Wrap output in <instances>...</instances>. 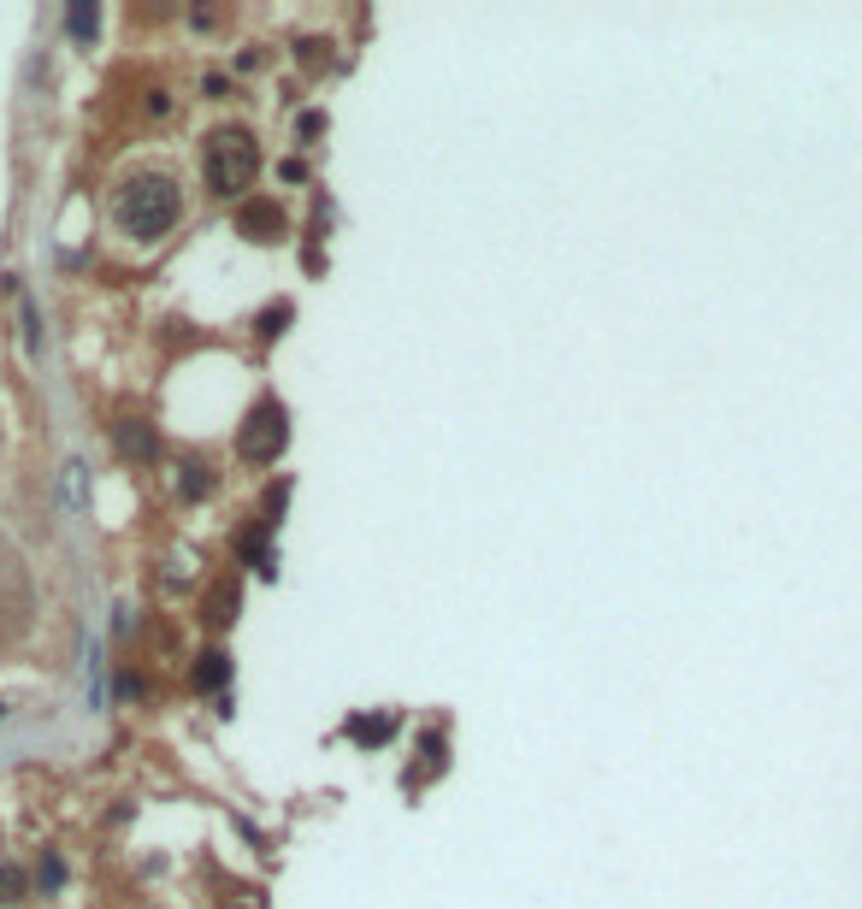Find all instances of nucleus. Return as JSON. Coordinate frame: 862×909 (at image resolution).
Wrapping results in <instances>:
<instances>
[{"label":"nucleus","mask_w":862,"mask_h":909,"mask_svg":"<svg viewBox=\"0 0 862 909\" xmlns=\"http://www.w3.org/2000/svg\"><path fill=\"white\" fill-rule=\"evenodd\" d=\"M443 768H450V732L443 727H425L420 739H413V762H408V774H402V785L413 792V785H425V780H438Z\"/></svg>","instance_id":"nucleus-5"},{"label":"nucleus","mask_w":862,"mask_h":909,"mask_svg":"<svg viewBox=\"0 0 862 909\" xmlns=\"http://www.w3.org/2000/svg\"><path fill=\"white\" fill-rule=\"evenodd\" d=\"M236 609H243V585H236V579H219V585L207 591V603H201V621H207V632H225V626H236Z\"/></svg>","instance_id":"nucleus-7"},{"label":"nucleus","mask_w":862,"mask_h":909,"mask_svg":"<svg viewBox=\"0 0 862 909\" xmlns=\"http://www.w3.org/2000/svg\"><path fill=\"white\" fill-rule=\"evenodd\" d=\"M36 880H42V891H60V886H65V863H60V850H48V856H42Z\"/></svg>","instance_id":"nucleus-17"},{"label":"nucleus","mask_w":862,"mask_h":909,"mask_svg":"<svg viewBox=\"0 0 862 909\" xmlns=\"http://www.w3.org/2000/svg\"><path fill=\"white\" fill-rule=\"evenodd\" d=\"M254 178H261V142H254V130L225 125V130H213L201 142V183H207V195L249 201Z\"/></svg>","instance_id":"nucleus-2"},{"label":"nucleus","mask_w":862,"mask_h":909,"mask_svg":"<svg viewBox=\"0 0 862 909\" xmlns=\"http://www.w3.org/2000/svg\"><path fill=\"white\" fill-rule=\"evenodd\" d=\"M213 485H219V478H213V467H207L201 455H183L178 461V496H183V503H207Z\"/></svg>","instance_id":"nucleus-10"},{"label":"nucleus","mask_w":862,"mask_h":909,"mask_svg":"<svg viewBox=\"0 0 862 909\" xmlns=\"http://www.w3.org/2000/svg\"><path fill=\"white\" fill-rule=\"evenodd\" d=\"M396 727H402V709H378V715L355 709L349 720H343V739L360 744V750H378V744H390V739H396Z\"/></svg>","instance_id":"nucleus-6"},{"label":"nucleus","mask_w":862,"mask_h":909,"mask_svg":"<svg viewBox=\"0 0 862 909\" xmlns=\"http://www.w3.org/2000/svg\"><path fill=\"white\" fill-rule=\"evenodd\" d=\"M118 691H125V697H143L148 685H143V674H118Z\"/></svg>","instance_id":"nucleus-19"},{"label":"nucleus","mask_w":862,"mask_h":909,"mask_svg":"<svg viewBox=\"0 0 862 909\" xmlns=\"http://www.w3.org/2000/svg\"><path fill=\"white\" fill-rule=\"evenodd\" d=\"M236 556H243V568H254V573H278V556H272V526L266 520H254L243 538H236Z\"/></svg>","instance_id":"nucleus-9"},{"label":"nucleus","mask_w":862,"mask_h":909,"mask_svg":"<svg viewBox=\"0 0 862 909\" xmlns=\"http://www.w3.org/2000/svg\"><path fill=\"white\" fill-rule=\"evenodd\" d=\"M95 24H101V7H83V0H77V7L65 12V30H72L77 42H90V36H95Z\"/></svg>","instance_id":"nucleus-14"},{"label":"nucleus","mask_w":862,"mask_h":909,"mask_svg":"<svg viewBox=\"0 0 862 909\" xmlns=\"http://www.w3.org/2000/svg\"><path fill=\"white\" fill-rule=\"evenodd\" d=\"M30 898V874L12 863V856H0V909H12V903H24Z\"/></svg>","instance_id":"nucleus-12"},{"label":"nucleus","mask_w":862,"mask_h":909,"mask_svg":"<svg viewBox=\"0 0 862 909\" xmlns=\"http://www.w3.org/2000/svg\"><path fill=\"white\" fill-rule=\"evenodd\" d=\"M325 125H332L325 113H302V118H296V142H302V148H314L319 136H325Z\"/></svg>","instance_id":"nucleus-16"},{"label":"nucleus","mask_w":862,"mask_h":909,"mask_svg":"<svg viewBox=\"0 0 862 909\" xmlns=\"http://www.w3.org/2000/svg\"><path fill=\"white\" fill-rule=\"evenodd\" d=\"M189 685H196V691H219V685H231V656H225V649H201L196 667H189Z\"/></svg>","instance_id":"nucleus-11"},{"label":"nucleus","mask_w":862,"mask_h":909,"mask_svg":"<svg viewBox=\"0 0 862 909\" xmlns=\"http://www.w3.org/2000/svg\"><path fill=\"white\" fill-rule=\"evenodd\" d=\"M296 60L307 65V72H319V65H332V42H319V36H302V42H296Z\"/></svg>","instance_id":"nucleus-15"},{"label":"nucleus","mask_w":862,"mask_h":909,"mask_svg":"<svg viewBox=\"0 0 862 909\" xmlns=\"http://www.w3.org/2000/svg\"><path fill=\"white\" fill-rule=\"evenodd\" d=\"M284 450H290V408L278 397H261L243 414V425H236V455L249 467H272Z\"/></svg>","instance_id":"nucleus-3"},{"label":"nucleus","mask_w":862,"mask_h":909,"mask_svg":"<svg viewBox=\"0 0 862 909\" xmlns=\"http://www.w3.org/2000/svg\"><path fill=\"white\" fill-rule=\"evenodd\" d=\"M118 455H125V461H143V467H148V461H160V432H154V425L148 420H118Z\"/></svg>","instance_id":"nucleus-8"},{"label":"nucleus","mask_w":862,"mask_h":909,"mask_svg":"<svg viewBox=\"0 0 862 909\" xmlns=\"http://www.w3.org/2000/svg\"><path fill=\"white\" fill-rule=\"evenodd\" d=\"M236 236L254 249H272V243H290V213L278 195H249L236 201Z\"/></svg>","instance_id":"nucleus-4"},{"label":"nucleus","mask_w":862,"mask_h":909,"mask_svg":"<svg viewBox=\"0 0 862 909\" xmlns=\"http://www.w3.org/2000/svg\"><path fill=\"white\" fill-rule=\"evenodd\" d=\"M183 219V190L178 178H166V171H136V178L118 183L113 195V225L125 243L136 249H154L160 236H171V225Z\"/></svg>","instance_id":"nucleus-1"},{"label":"nucleus","mask_w":862,"mask_h":909,"mask_svg":"<svg viewBox=\"0 0 862 909\" xmlns=\"http://www.w3.org/2000/svg\"><path fill=\"white\" fill-rule=\"evenodd\" d=\"M24 342H30V355H42V319H36V302H24Z\"/></svg>","instance_id":"nucleus-18"},{"label":"nucleus","mask_w":862,"mask_h":909,"mask_svg":"<svg viewBox=\"0 0 862 909\" xmlns=\"http://www.w3.org/2000/svg\"><path fill=\"white\" fill-rule=\"evenodd\" d=\"M290 319H296V302H272L266 314H261V325H254V337H261V342H278V337L290 331Z\"/></svg>","instance_id":"nucleus-13"}]
</instances>
